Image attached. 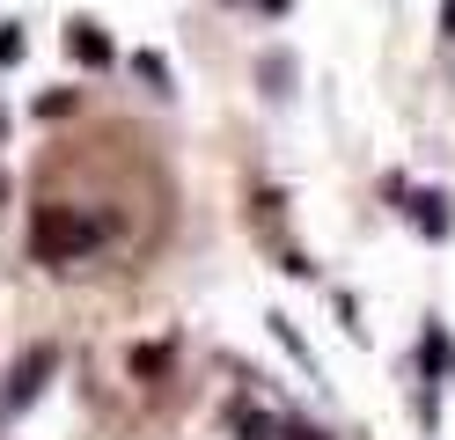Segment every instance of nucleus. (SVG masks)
<instances>
[{
	"label": "nucleus",
	"instance_id": "423d86ee",
	"mask_svg": "<svg viewBox=\"0 0 455 440\" xmlns=\"http://www.w3.org/2000/svg\"><path fill=\"white\" fill-rule=\"evenodd\" d=\"M243 433H250V440H272L279 426H272V419H243Z\"/></svg>",
	"mask_w": 455,
	"mask_h": 440
},
{
	"label": "nucleus",
	"instance_id": "f257e3e1",
	"mask_svg": "<svg viewBox=\"0 0 455 440\" xmlns=\"http://www.w3.org/2000/svg\"><path fill=\"white\" fill-rule=\"evenodd\" d=\"M96 243V228L89 220H74V213H60V205H44V213L30 220V250L44 257V264H60V257H81Z\"/></svg>",
	"mask_w": 455,
	"mask_h": 440
},
{
	"label": "nucleus",
	"instance_id": "0eeeda50",
	"mask_svg": "<svg viewBox=\"0 0 455 440\" xmlns=\"http://www.w3.org/2000/svg\"><path fill=\"white\" fill-rule=\"evenodd\" d=\"M294 440H331V433H316V426H294Z\"/></svg>",
	"mask_w": 455,
	"mask_h": 440
},
{
	"label": "nucleus",
	"instance_id": "f03ea898",
	"mask_svg": "<svg viewBox=\"0 0 455 440\" xmlns=\"http://www.w3.org/2000/svg\"><path fill=\"white\" fill-rule=\"evenodd\" d=\"M37 374H52V345H37L30 360L15 367V396H30V389H37Z\"/></svg>",
	"mask_w": 455,
	"mask_h": 440
},
{
	"label": "nucleus",
	"instance_id": "20e7f679",
	"mask_svg": "<svg viewBox=\"0 0 455 440\" xmlns=\"http://www.w3.org/2000/svg\"><path fill=\"white\" fill-rule=\"evenodd\" d=\"M74 52H81V59H110V44L96 37V29H74Z\"/></svg>",
	"mask_w": 455,
	"mask_h": 440
},
{
	"label": "nucleus",
	"instance_id": "39448f33",
	"mask_svg": "<svg viewBox=\"0 0 455 440\" xmlns=\"http://www.w3.org/2000/svg\"><path fill=\"white\" fill-rule=\"evenodd\" d=\"M132 67H140V81H155V88L169 81V67H162V59H155V52H140V59H132Z\"/></svg>",
	"mask_w": 455,
	"mask_h": 440
},
{
	"label": "nucleus",
	"instance_id": "7ed1b4c3",
	"mask_svg": "<svg viewBox=\"0 0 455 440\" xmlns=\"http://www.w3.org/2000/svg\"><path fill=\"white\" fill-rule=\"evenodd\" d=\"M132 367H140V374H162V367H169V345H155V352L140 345V352H132Z\"/></svg>",
	"mask_w": 455,
	"mask_h": 440
},
{
	"label": "nucleus",
	"instance_id": "6e6552de",
	"mask_svg": "<svg viewBox=\"0 0 455 440\" xmlns=\"http://www.w3.org/2000/svg\"><path fill=\"white\" fill-rule=\"evenodd\" d=\"M441 22H448V37H455V0H448V8H441Z\"/></svg>",
	"mask_w": 455,
	"mask_h": 440
}]
</instances>
